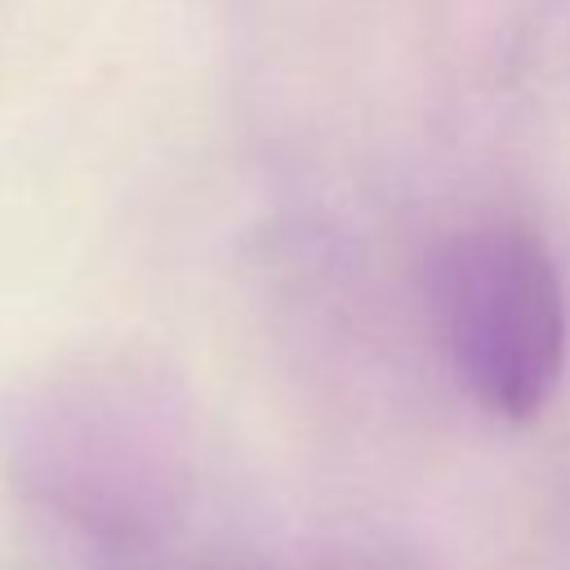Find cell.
<instances>
[{
  "label": "cell",
  "instance_id": "1",
  "mask_svg": "<svg viewBox=\"0 0 570 570\" xmlns=\"http://www.w3.org/2000/svg\"><path fill=\"white\" fill-rule=\"evenodd\" d=\"M432 312L459 383L508 423L534 419L566 370V294L521 227H468L432 258Z\"/></svg>",
  "mask_w": 570,
  "mask_h": 570
},
{
  "label": "cell",
  "instance_id": "2",
  "mask_svg": "<svg viewBox=\"0 0 570 570\" xmlns=\"http://www.w3.org/2000/svg\"><path fill=\"white\" fill-rule=\"evenodd\" d=\"M13 463L80 525L134 530L169 499V419L151 392L62 383L13 414Z\"/></svg>",
  "mask_w": 570,
  "mask_h": 570
}]
</instances>
